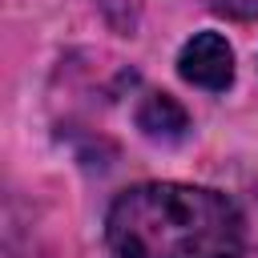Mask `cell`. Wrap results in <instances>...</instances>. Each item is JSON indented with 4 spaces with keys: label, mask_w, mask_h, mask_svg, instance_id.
I'll use <instances>...</instances> for the list:
<instances>
[{
    "label": "cell",
    "mask_w": 258,
    "mask_h": 258,
    "mask_svg": "<svg viewBox=\"0 0 258 258\" xmlns=\"http://www.w3.org/2000/svg\"><path fill=\"white\" fill-rule=\"evenodd\" d=\"M177 69H181V77L189 85L222 93L234 81V48L218 32H198L194 40H185V48L177 56Z\"/></svg>",
    "instance_id": "7a4b0ae2"
},
{
    "label": "cell",
    "mask_w": 258,
    "mask_h": 258,
    "mask_svg": "<svg viewBox=\"0 0 258 258\" xmlns=\"http://www.w3.org/2000/svg\"><path fill=\"white\" fill-rule=\"evenodd\" d=\"M117 258H242L238 206L206 185L145 181L125 189L105 218Z\"/></svg>",
    "instance_id": "6da1fadb"
},
{
    "label": "cell",
    "mask_w": 258,
    "mask_h": 258,
    "mask_svg": "<svg viewBox=\"0 0 258 258\" xmlns=\"http://www.w3.org/2000/svg\"><path fill=\"white\" fill-rule=\"evenodd\" d=\"M137 129L153 141H181L189 129V117L169 93H149L137 105Z\"/></svg>",
    "instance_id": "3957f363"
}]
</instances>
